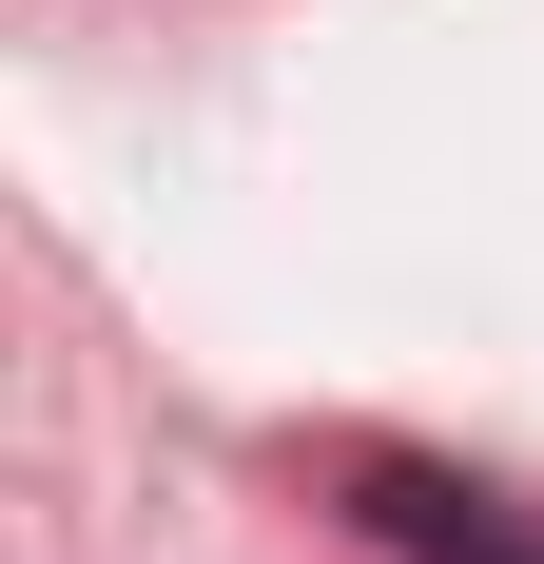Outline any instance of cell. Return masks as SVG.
<instances>
[{
	"label": "cell",
	"mask_w": 544,
	"mask_h": 564,
	"mask_svg": "<svg viewBox=\"0 0 544 564\" xmlns=\"http://www.w3.org/2000/svg\"><path fill=\"white\" fill-rule=\"evenodd\" d=\"M330 487H350V525H370L389 564H544V525L505 507L487 467H428V448H330Z\"/></svg>",
	"instance_id": "obj_1"
}]
</instances>
